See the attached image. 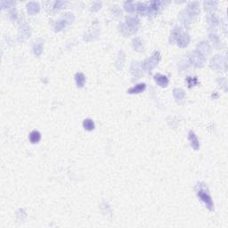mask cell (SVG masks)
<instances>
[{
    "label": "cell",
    "instance_id": "cell-8",
    "mask_svg": "<svg viewBox=\"0 0 228 228\" xmlns=\"http://www.w3.org/2000/svg\"><path fill=\"white\" fill-rule=\"evenodd\" d=\"M38 5L36 3H30V5H28V11L30 14H35L38 12Z\"/></svg>",
    "mask_w": 228,
    "mask_h": 228
},
{
    "label": "cell",
    "instance_id": "cell-7",
    "mask_svg": "<svg viewBox=\"0 0 228 228\" xmlns=\"http://www.w3.org/2000/svg\"><path fill=\"white\" fill-rule=\"evenodd\" d=\"M75 79H76L77 84L79 87H82L85 84V81H86V78H85V76L84 74L82 73H77L76 76H75Z\"/></svg>",
    "mask_w": 228,
    "mask_h": 228
},
{
    "label": "cell",
    "instance_id": "cell-9",
    "mask_svg": "<svg viewBox=\"0 0 228 228\" xmlns=\"http://www.w3.org/2000/svg\"><path fill=\"white\" fill-rule=\"evenodd\" d=\"M174 96H175L176 99L180 100V99H182V98L185 96V93H184V91L181 90V89H175V90H174Z\"/></svg>",
    "mask_w": 228,
    "mask_h": 228
},
{
    "label": "cell",
    "instance_id": "cell-1",
    "mask_svg": "<svg viewBox=\"0 0 228 228\" xmlns=\"http://www.w3.org/2000/svg\"><path fill=\"white\" fill-rule=\"evenodd\" d=\"M198 196L201 198V200L205 203V205L207 206V208L210 210L213 209V202L212 200L210 198L208 193H206V192L203 190H200L198 192Z\"/></svg>",
    "mask_w": 228,
    "mask_h": 228
},
{
    "label": "cell",
    "instance_id": "cell-3",
    "mask_svg": "<svg viewBox=\"0 0 228 228\" xmlns=\"http://www.w3.org/2000/svg\"><path fill=\"white\" fill-rule=\"evenodd\" d=\"M189 140H190L191 144H192V148L194 150H198L199 147H200V143H199L198 138L195 135V134L193 133V132H192V131L189 132Z\"/></svg>",
    "mask_w": 228,
    "mask_h": 228
},
{
    "label": "cell",
    "instance_id": "cell-6",
    "mask_svg": "<svg viewBox=\"0 0 228 228\" xmlns=\"http://www.w3.org/2000/svg\"><path fill=\"white\" fill-rule=\"evenodd\" d=\"M83 127L85 128V129L88 130V131H91L95 128V124L93 122V120L87 119H85L84 122H83Z\"/></svg>",
    "mask_w": 228,
    "mask_h": 228
},
{
    "label": "cell",
    "instance_id": "cell-5",
    "mask_svg": "<svg viewBox=\"0 0 228 228\" xmlns=\"http://www.w3.org/2000/svg\"><path fill=\"white\" fill-rule=\"evenodd\" d=\"M40 138H41V135H40V134L38 131H32L30 135V142L32 143V144H37L39 142V140H40Z\"/></svg>",
    "mask_w": 228,
    "mask_h": 228
},
{
    "label": "cell",
    "instance_id": "cell-2",
    "mask_svg": "<svg viewBox=\"0 0 228 228\" xmlns=\"http://www.w3.org/2000/svg\"><path fill=\"white\" fill-rule=\"evenodd\" d=\"M154 78H155V81L157 82V84L160 85V87H167L169 84V79L166 76L157 74V75H155Z\"/></svg>",
    "mask_w": 228,
    "mask_h": 228
},
{
    "label": "cell",
    "instance_id": "cell-4",
    "mask_svg": "<svg viewBox=\"0 0 228 228\" xmlns=\"http://www.w3.org/2000/svg\"><path fill=\"white\" fill-rule=\"evenodd\" d=\"M145 89V84H138L135 87H131L128 92L129 94H139Z\"/></svg>",
    "mask_w": 228,
    "mask_h": 228
}]
</instances>
